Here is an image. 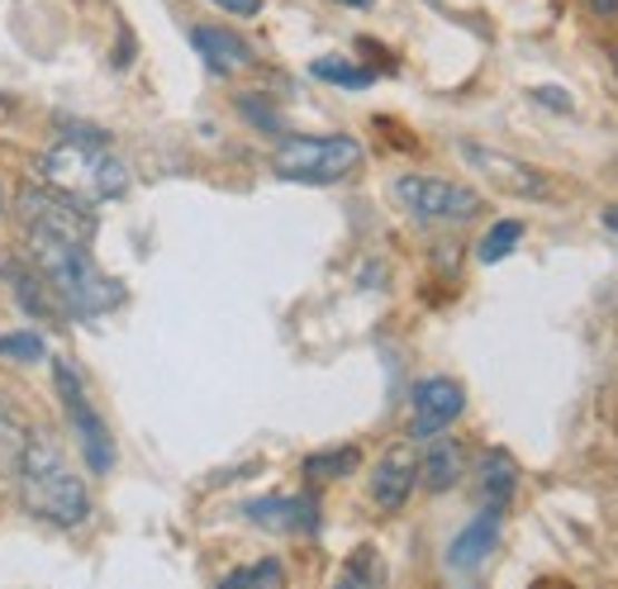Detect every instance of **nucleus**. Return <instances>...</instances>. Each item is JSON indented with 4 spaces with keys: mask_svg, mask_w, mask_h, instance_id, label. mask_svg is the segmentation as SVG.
Masks as SVG:
<instances>
[{
    "mask_svg": "<svg viewBox=\"0 0 618 589\" xmlns=\"http://www.w3.org/2000/svg\"><path fill=\"white\" fill-rule=\"evenodd\" d=\"M467 409V390L452 376H429L414 385V438H433Z\"/></svg>",
    "mask_w": 618,
    "mask_h": 589,
    "instance_id": "nucleus-9",
    "label": "nucleus"
},
{
    "mask_svg": "<svg viewBox=\"0 0 618 589\" xmlns=\"http://www.w3.org/2000/svg\"><path fill=\"white\" fill-rule=\"evenodd\" d=\"M614 67H618V52H614Z\"/></svg>",
    "mask_w": 618,
    "mask_h": 589,
    "instance_id": "nucleus-30",
    "label": "nucleus"
},
{
    "mask_svg": "<svg viewBox=\"0 0 618 589\" xmlns=\"http://www.w3.org/2000/svg\"><path fill=\"white\" fill-rule=\"evenodd\" d=\"M500 523H504V509H481L475 519L457 532L452 538V547H448V566L452 570H475L485 557H490V547L500 542Z\"/></svg>",
    "mask_w": 618,
    "mask_h": 589,
    "instance_id": "nucleus-12",
    "label": "nucleus"
},
{
    "mask_svg": "<svg viewBox=\"0 0 618 589\" xmlns=\"http://www.w3.org/2000/svg\"><path fill=\"white\" fill-rule=\"evenodd\" d=\"M414 480H419V457H414L410 442H400V448H391L376 461V475H371V499H376V509H385V513L404 509V499L414 494Z\"/></svg>",
    "mask_w": 618,
    "mask_h": 589,
    "instance_id": "nucleus-10",
    "label": "nucleus"
},
{
    "mask_svg": "<svg viewBox=\"0 0 618 589\" xmlns=\"http://www.w3.org/2000/svg\"><path fill=\"white\" fill-rule=\"evenodd\" d=\"M281 580H286V570H281L276 557L257 561V566H243V570H234V576H224L228 589H238V585H281Z\"/></svg>",
    "mask_w": 618,
    "mask_h": 589,
    "instance_id": "nucleus-21",
    "label": "nucleus"
},
{
    "mask_svg": "<svg viewBox=\"0 0 618 589\" xmlns=\"http://www.w3.org/2000/svg\"><path fill=\"white\" fill-rule=\"evenodd\" d=\"M381 576V566H376V551L371 547H357V557L347 561V570H343V585H371Z\"/></svg>",
    "mask_w": 618,
    "mask_h": 589,
    "instance_id": "nucleus-22",
    "label": "nucleus"
},
{
    "mask_svg": "<svg viewBox=\"0 0 618 589\" xmlns=\"http://www.w3.org/2000/svg\"><path fill=\"white\" fill-rule=\"evenodd\" d=\"M39 176L43 186L72 195L81 205H100L129 190V171L119 157L105 153V143H77V138H58L52 148L39 157Z\"/></svg>",
    "mask_w": 618,
    "mask_h": 589,
    "instance_id": "nucleus-3",
    "label": "nucleus"
},
{
    "mask_svg": "<svg viewBox=\"0 0 618 589\" xmlns=\"http://www.w3.org/2000/svg\"><path fill=\"white\" fill-rule=\"evenodd\" d=\"M310 71H314L320 81L347 86V91H362V86L376 81V71H371V67H352L347 58H314V62H310Z\"/></svg>",
    "mask_w": 618,
    "mask_h": 589,
    "instance_id": "nucleus-18",
    "label": "nucleus"
},
{
    "mask_svg": "<svg viewBox=\"0 0 618 589\" xmlns=\"http://www.w3.org/2000/svg\"><path fill=\"white\" fill-rule=\"evenodd\" d=\"M215 6H224L228 14H257L262 0H215Z\"/></svg>",
    "mask_w": 618,
    "mask_h": 589,
    "instance_id": "nucleus-26",
    "label": "nucleus"
},
{
    "mask_svg": "<svg viewBox=\"0 0 618 589\" xmlns=\"http://www.w3.org/2000/svg\"><path fill=\"white\" fill-rule=\"evenodd\" d=\"M362 167V143L347 134H295L276 148V176L300 186H333Z\"/></svg>",
    "mask_w": 618,
    "mask_h": 589,
    "instance_id": "nucleus-4",
    "label": "nucleus"
},
{
    "mask_svg": "<svg viewBox=\"0 0 618 589\" xmlns=\"http://www.w3.org/2000/svg\"><path fill=\"white\" fill-rule=\"evenodd\" d=\"M20 219L29 234H58V238H72L91 247L96 238V214L86 209L72 195L52 190V186H29L20 190Z\"/></svg>",
    "mask_w": 618,
    "mask_h": 589,
    "instance_id": "nucleus-6",
    "label": "nucleus"
},
{
    "mask_svg": "<svg viewBox=\"0 0 618 589\" xmlns=\"http://www.w3.org/2000/svg\"><path fill=\"white\" fill-rule=\"evenodd\" d=\"M462 157L504 195H519V200H542V195H552L547 171H538L533 163H519V157H509V153L481 148V143H462Z\"/></svg>",
    "mask_w": 618,
    "mask_h": 589,
    "instance_id": "nucleus-8",
    "label": "nucleus"
},
{
    "mask_svg": "<svg viewBox=\"0 0 618 589\" xmlns=\"http://www.w3.org/2000/svg\"><path fill=\"white\" fill-rule=\"evenodd\" d=\"M52 385H58V400H62L67 419H72V428H77L81 452H86V461H91V471L105 475L115 467V442H110V428H105L100 414L91 409V400H86V385L72 371V362H62V356L52 362Z\"/></svg>",
    "mask_w": 618,
    "mask_h": 589,
    "instance_id": "nucleus-7",
    "label": "nucleus"
},
{
    "mask_svg": "<svg viewBox=\"0 0 618 589\" xmlns=\"http://www.w3.org/2000/svg\"><path fill=\"white\" fill-rule=\"evenodd\" d=\"M605 228H614V234H618V205L605 209Z\"/></svg>",
    "mask_w": 618,
    "mask_h": 589,
    "instance_id": "nucleus-28",
    "label": "nucleus"
},
{
    "mask_svg": "<svg viewBox=\"0 0 618 589\" xmlns=\"http://www.w3.org/2000/svg\"><path fill=\"white\" fill-rule=\"evenodd\" d=\"M481 499L490 509H504L509 499H514V490H519V467H514V457H509L504 448H490L485 457H481Z\"/></svg>",
    "mask_w": 618,
    "mask_h": 589,
    "instance_id": "nucleus-15",
    "label": "nucleus"
},
{
    "mask_svg": "<svg viewBox=\"0 0 618 589\" xmlns=\"http://www.w3.org/2000/svg\"><path fill=\"white\" fill-rule=\"evenodd\" d=\"M238 110H243L247 119H253L257 129H267V134H281V115L272 110L267 100H257V96H243V100H238Z\"/></svg>",
    "mask_w": 618,
    "mask_h": 589,
    "instance_id": "nucleus-23",
    "label": "nucleus"
},
{
    "mask_svg": "<svg viewBox=\"0 0 618 589\" xmlns=\"http://www.w3.org/2000/svg\"><path fill=\"white\" fill-rule=\"evenodd\" d=\"M190 43H196V52L209 62V71H238V67L253 62V48H247V39H238V33L224 29V24L190 29Z\"/></svg>",
    "mask_w": 618,
    "mask_h": 589,
    "instance_id": "nucleus-13",
    "label": "nucleus"
},
{
    "mask_svg": "<svg viewBox=\"0 0 618 589\" xmlns=\"http://www.w3.org/2000/svg\"><path fill=\"white\" fill-rule=\"evenodd\" d=\"M523 238V224L519 219H500L490 228V234L481 238V247H475V253H481V262L490 266V262H504L509 253H514V243Z\"/></svg>",
    "mask_w": 618,
    "mask_h": 589,
    "instance_id": "nucleus-19",
    "label": "nucleus"
},
{
    "mask_svg": "<svg viewBox=\"0 0 618 589\" xmlns=\"http://www.w3.org/2000/svg\"><path fill=\"white\" fill-rule=\"evenodd\" d=\"M362 467V452L357 448H333V452H314L305 457V475L310 480H343Z\"/></svg>",
    "mask_w": 618,
    "mask_h": 589,
    "instance_id": "nucleus-17",
    "label": "nucleus"
},
{
    "mask_svg": "<svg viewBox=\"0 0 618 589\" xmlns=\"http://www.w3.org/2000/svg\"><path fill=\"white\" fill-rule=\"evenodd\" d=\"M29 262L39 266V276L52 285L62 310L77 318H96L124 300V285L100 272L96 257L86 253V243L58 238V234H29Z\"/></svg>",
    "mask_w": 618,
    "mask_h": 589,
    "instance_id": "nucleus-2",
    "label": "nucleus"
},
{
    "mask_svg": "<svg viewBox=\"0 0 618 589\" xmlns=\"http://www.w3.org/2000/svg\"><path fill=\"white\" fill-rule=\"evenodd\" d=\"M20 448H24V438H20V419L10 414L6 404H0V452H6L10 461L20 457Z\"/></svg>",
    "mask_w": 618,
    "mask_h": 589,
    "instance_id": "nucleus-24",
    "label": "nucleus"
},
{
    "mask_svg": "<svg viewBox=\"0 0 618 589\" xmlns=\"http://www.w3.org/2000/svg\"><path fill=\"white\" fill-rule=\"evenodd\" d=\"M419 475H423V485H429V490H452L457 475H462V448H457L452 438L433 433L429 452H423V461H419Z\"/></svg>",
    "mask_w": 618,
    "mask_h": 589,
    "instance_id": "nucleus-16",
    "label": "nucleus"
},
{
    "mask_svg": "<svg viewBox=\"0 0 618 589\" xmlns=\"http://www.w3.org/2000/svg\"><path fill=\"white\" fill-rule=\"evenodd\" d=\"M0 105H6V96H0Z\"/></svg>",
    "mask_w": 618,
    "mask_h": 589,
    "instance_id": "nucleus-31",
    "label": "nucleus"
},
{
    "mask_svg": "<svg viewBox=\"0 0 618 589\" xmlns=\"http://www.w3.org/2000/svg\"><path fill=\"white\" fill-rule=\"evenodd\" d=\"M43 337L39 333H0V356H14V362H43Z\"/></svg>",
    "mask_w": 618,
    "mask_h": 589,
    "instance_id": "nucleus-20",
    "label": "nucleus"
},
{
    "mask_svg": "<svg viewBox=\"0 0 618 589\" xmlns=\"http://www.w3.org/2000/svg\"><path fill=\"white\" fill-rule=\"evenodd\" d=\"M533 100H538V105H552V110H571V96L557 91V86H538Z\"/></svg>",
    "mask_w": 618,
    "mask_h": 589,
    "instance_id": "nucleus-25",
    "label": "nucleus"
},
{
    "mask_svg": "<svg viewBox=\"0 0 618 589\" xmlns=\"http://www.w3.org/2000/svg\"><path fill=\"white\" fill-rule=\"evenodd\" d=\"M0 272H6V281H10V291H14V300H20V305L33 314V318H43V314H58L62 310V300L52 295V285L39 276V266H20V262H6L0 266Z\"/></svg>",
    "mask_w": 618,
    "mask_h": 589,
    "instance_id": "nucleus-14",
    "label": "nucleus"
},
{
    "mask_svg": "<svg viewBox=\"0 0 618 589\" xmlns=\"http://www.w3.org/2000/svg\"><path fill=\"white\" fill-rule=\"evenodd\" d=\"M243 513L257 528H272V532H320V504H314L310 494L253 499V504H243Z\"/></svg>",
    "mask_w": 618,
    "mask_h": 589,
    "instance_id": "nucleus-11",
    "label": "nucleus"
},
{
    "mask_svg": "<svg viewBox=\"0 0 618 589\" xmlns=\"http://www.w3.org/2000/svg\"><path fill=\"white\" fill-rule=\"evenodd\" d=\"M14 485H20V499L29 504V513H39L52 528H81L91 519V494H86V485L72 475V467H67L62 448L43 428H33L20 457H14Z\"/></svg>",
    "mask_w": 618,
    "mask_h": 589,
    "instance_id": "nucleus-1",
    "label": "nucleus"
},
{
    "mask_svg": "<svg viewBox=\"0 0 618 589\" xmlns=\"http://www.w3.org/2000/svg\"><path fill=\"white\" fill-rule=\"evenodd\" d=\"M586 6H590L595 14H609V20H618V0H586Z\"/></svg>",
    "mask_w": 618,
    "mask_h": 589,
    "instance_id": "nucleus-27",
    "label": "nucleus"
},
{
    "mask_svg": "<svg viewBox=\"0 0 618 589\" xmlns=\"http://www.w3.org/2000/svg\"><path fill=\"white\" fill-rule=\"evenodd\" d=\"M395 200L423 224H467L481 214V195L457 181H438V176H400Z\"/></svg>",
    "mask_w": 618,
    "mask_h": 589,
    "instance_id": "nucleus-5",
    "label": "nucleus"
},
{
    "mask_svg": "<svg viewBox=\"0 0 618 589\" xmlns=\"http://www.w3.org/2000/svg\"><path fill=\"white\" fill-rule=\"evenodd\" d=\"M343 6H352V10H366V6H371V0H343Z\"/></svg>",
    "mask_w": 618,
    "mask_h": 589,
    "instance_id": "nucleus-29",
    "label": "nucleus"
}]
</instances>
